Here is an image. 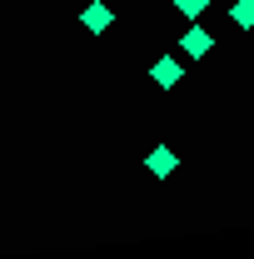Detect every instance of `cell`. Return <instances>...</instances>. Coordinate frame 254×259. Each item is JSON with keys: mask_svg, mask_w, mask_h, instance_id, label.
Returning a JSON list of instances; mask_svg holds the SVG:
<instances>
[{"mask_svg": "<svg viewBox=\"0 0 254 259\" xmlns=\"http://www.w3.org/2000/svg\"><path fill=\"white\" fill-rule=\"evenodd\" d=\"M209 45H215V35H209V30H199V25H194L190 35H180V50H185L190 60H199V55H209Z\"/></svg>", "mask_w": 254, "mask_h": 259, "instance_id": "1", "label": "cell"}, {"mask_svg": "<svg viewBox=\"0 0 254 259\" xmlns=\"http://www.w3.org/2000/svg\"><path fill=\"white\" fill-rule=\"evenodd\" d=\"M150 75H155V85H159V90H175L185 70H180V60H170V55H164V60H155V70H150Z\"/></svg>", "mask_w": 254, "mask_h": 259, "instance_id": "2", "label": "cell"}, {"mask_svg": "<svg viewBox=\"0 0 254 259\" xmlns=\"http://www.w3.org/2000/svg\"><path fill=\"white\" fill-rule=\"evenodd\" d=\"M170 169H175V150H164V145H159L155 155H150V175H159V180H164Z\"/></svg>", "mask_w": 254, "mask_h": 259, "instance_id": "3", "label": "cell"}, {"mask_svg": "<svg viewBox=\"0 0 254 259\" xmlns=\"http://www.w3.org/2000/svg\"><path fill=\"white\" fill-rule=\"evenodd\" d=\"M229 15H234V25H244V30H249V25H254V0H234V10H229Z\"/></svg>", "mask_w": 254, "mask_h": 259, "instance_id": "4", "label": "cell"}, {"mask_svg": "<svg viewBox=\"0 0 254 259\" xmlns=\"http://www.w3.org/2000/svg\"><path fill=\"white\" fill-rule=\"evenodd\" d=\"M85 25H90V30H105V25H110V10H105V5H90V10H85Z\"/></svg>", "mask_w": 254, "mask_h": 259, "instance_id": "5", "label": "cell"}, {"mask_svg": "<svg viewBox=\"0 0 254 259\" xmlns=\"http://www.w3.org/2000/svg\"><path fill=\"white\" fill-rule=\"evenodd\" d=\"M204 5H209V0H175V10H180V15H199Z\"/></svg>", "mask_w": 254, "mask_h": 259, "instance_id": "6", "label": "cell"}]
</instances>
